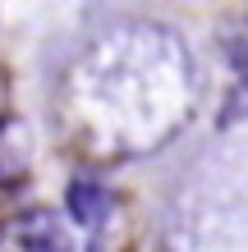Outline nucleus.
I'll use <instances>...</instances> for the list:
<instances>
[{"instance_id": "nucleus-1", "label": "nucleus", "mask_w": 248, "mask_h": 252, "mask_svg": "<svg viewBox=\"0 0 248 252\" xmlns=\"http://www.w3.org/2000/svg\"><path fill=\"white\" fill-rule=\"evenodd\" d=\"M14 248L19 252H69L65 220L55 211H23L14 220Z\"/></svg>"}, {"instance_id": "nucleus-2", "label": "nucleus", "mask_w": 248, "mask_h": 252, "mask_svg": "<svg viewBox=\"0 0 248 252\" xmlns=\"http://www.w3.org/2000/svg\"><path fill=\"white\" fill-rule=\"evenodd\" d=\"M106 188L97 179H74L69 184V211L78 216V225H101L106 220Z\"/></svg>"}, {"instance_id": "nucleus-3", "label": "nucleus", "mask_w": 248, "mask_h": 252, "mask_svg": "<svg viewBox=\"0 0 248 252\" xmlns=\"http://www.w3.org/2000/svg\"><path fill=\"white\" fill-rule=\"evenodd\" d=\"M28 174V138L23 128H0V188H14Z\"/></svg>"}]
</instances>
